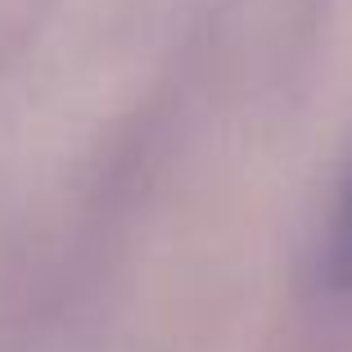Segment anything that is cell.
<instances>
[{
	"instance_id": "6da1fadb",
	"label": "cell",
	"mask_w": 352,
	"mask_h": 352,
	"mask_svg": "<svg viewBox=\"0 0 352 352\" xmlns=\"http://www.w3.org/2000/svg\"><path fill=\"white\" fill-rule=\"evenodd\" d=\"M330 271L343 289H352V186L339 204V221H334V244H330Z\"/></svg>"
}]
</instances>
